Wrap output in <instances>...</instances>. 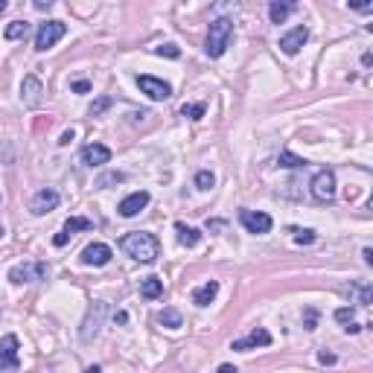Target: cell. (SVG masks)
Listing matches in <instances>:
<instances>
[{
	"label": "cell",
	"mask_w": 373,
	"mask_h": 373,
	"mask_svg": "<svg viewBox=\"0 0 373 373\" xmlns=\"http://www.w3.org/2000/svg\"><path fill=\"white\" fill-rule=\"evenodd\" d=\"M108 307L102 300H96L93 307L88 309V318H85V324H82V341H93L96 333H100V324H102V318H105Z\"/></svg>",
	"instance_id": "cell-7"
},
{
	"label": "cell",
	"mask_w": 373,
	"mask_h": 373,
	"mask_svg": "<svg viewBox=\"0 0 373 373\" xmlns=\"http://www.w3.org/2000/svg\"><path fill=\"white\" fill-rule=\"evenodd\" d=\"M350 9H356V12H370V9H373V0H350Z\"/></svg>",
	"instance_id": "cell-32"
},
{
	"label": "cell",
	"mask_w": 373,
	"mask_h": 373,
	"mask_svg": "<svg viewBox=\"0 0 373 373\" xmlns=\"http://www.w3.org/2000/svg\"><path fill=\"white\" fill-rule=\"evenodd\" d=\"M71 140H73V129L62 134V140H59V146H67V143H71Z\"/></svg>",
	"instance_id": "cell-37"
},
{
	"label": "cell",
	"mask_w": 373,
	"mask_h": 373,
	"mask_svg": "<svg viewBox=\"0 0 373 373\" xmlns=\"http://www.w3.org/2000/svg\"><path fill=\"white\" fill-rule=\"evenodd\" d=\"M105 108H111V96H102V100H96V102L91 105V117H100Z\"/></svg>",
	"instance_id": "cell-28"
},
{
	"label": "cell",
	"mask_w": 373,
	"mask_h": 373,
	"mask_svg": "<svg viewBox=\"0 0 373 373\" xmlns=\"http://www.w3.org/2000/svg\"><path fill=\"white\" fill-rule=\"evenodd\" d=\"M362 257H365V262H367V266L373 262V254H370V248H365V251H362Z\"/></svg>",
	"instance_id": "cell-40"
},
{
	"label": "cell",
	"mask_w": 373,
	"mask_h": 373,
	"mask_svg": "<svg viewBox=\"0 0 373 373\" xmlns=\"http://www.w3.org/2000/svg\"><path fill=\"white\" fill-rule=\"evenodd\" d=\"M207 228H210V230H222V228H225V222H207Z\"/></svg>",
	"instance_id": "cell-39"
},
{
	"label": "cell",
	"mask_w": 373,
	"mask_h": 373,
	"mask_svg": "<svg viewBox=\"0 0 373 373\" xmlns=\"http://www.w3.org/2000/svg\"><path fill=\"white\" fill-rule=\"evenodd\" d=\"M292 233H295V242H298V245H312V242H315V230L292 228Z\"/></svg>",
	"instance_id": "cell-25"
},
{
	"label": "cell",
	"mask_w": 373,
	"mask_h": 373,
	"mask_svg": "<svg viewBox=\"0 0 373 373\" xmlns=\"http://www.w3.org/2000/svg\"><path fill=\"white\" fill-rule=\"evenodd\" d=\"M230 38H233V24L228 21V18H216L213 24H210V33H207V56L210 59H219L222 53L228 50V44H230Z\"/></svg>",
	"instance_id": "cell-2"
},
{
	"label": "cell",
	"mask_w": 373,
	"mask_h": 373,
	"mask_svg": "<svg viewBox=\"0 0 373 373\" xmlns=\"http://www.w3.org/2000/svg\"><path fill=\"white\" fill-rule=\"evenodd\" d=\"M307 38H309V30H307V26H295L292 33H286V35L280 38V50L286 53V56H298L300 47L307 44Z\"/></svg>",
	"instance_id": "cell-13"
},
{
	"label": "cell",
	"mask_w": 373,
	"mask_h": 373,
	"mask_svg": "<svg viewBox=\"0 0 373 373\" xmlns=\"http://www.w3.org/2000/svg\"><path fill=\"white\" fill-rule=\"evenodd\" d=\"M216 295H219V283L216 280H207L204 286H199L196 292H192V303H196V307H210Z\"/></svg>",
	"instance_id": "cell-18"
},
{
	"label": "cell",
	"mask_w": 373,
	"mask_h": 373,
	"mask_svg": "<svg viewBox=\"0 0 373 373\" xmlns=\"http://www.w3.org/2000/svg\"><path fill=\"white\" fill-rule=\"evenodd\" d=\"M278 163L280 167H286V170H298V167H309L303 158H298V155H292V152H280V158H278Z\"/></svg>",
	"instance_id": "cell-23"
},
{
	"label": "cell",
	"mask_w": 373,
	"mask_h": 373,
	"mask_svg": "<svg viewBox=\"0 0 373 373\" xmlns=\"http://www.w3.org/2000/svg\"><path fill=\"white\" fill-rule=\"evenodd\" d=\"M56 207H59V192L53 190V187L38 190L35 196H33V201H30V210H33L35 216H44V213H50V210H56Z\"/></svg>",
	"instance_id": "cell-9"
},
{
	"label": "cell",
	"mask_w": 373,
	"mask_h": 373,
	"mask_svg": "<svg viewBox=\"0 0 373 373\" xmlns=\"http://www.w3.org/2000/svg\"><path fill=\"white\" fill-rule=\"evenodd\" d=\"M18 336H3L0 341V370H18Z\"/></svg>",
	"instance_id": "cell-10"
},
{
	"label": "cell",
	"mask_w": 373,
	"mask_h": 373,
	"mask_svg": "<svg viewBox=\"0 0 373 373\" xmlns=\"http://www.w3.org/2000/svg\"><path fill=\"white\" fill-rule=\"evenodd\" d=\"M312 199L318 204H329L336 199V172L333 170H318L312 178Z\"/></svg>",
	"instance_id": "cell-4"
},
{
	"label": "cell",
	"mask_w": 373,
	"mask_h": 373,
	"mask_svg": "<svg viewBox=\"0 0 373 373\" xmlns=\"http://www.w3.org/2000/svg\"><path fill=\"white\" fill-rule=\"evenodd\" d=\"M30 30H33V26L30 24H26V21H12L9 26H6V38L9 41H21V38H26V35H30Z\"/></svg>",
	"instance_id": "cell-21"
},
{
	"label": "cell",
	"mask_w": 373,
	"mask_h": 373,
	"mask_svg": "<svg viewBox=\"0 0 373 373\" xmlns=\"http://www.w3.org/2000/svg\"><path fill=\"white\" fill-rule=\"evenodd\" d=\"M111 248H108L105 242H93V245H88L85 251H82V262L85 266H93V269H100V266H108L111 262Z\"/></svg>",
	"instance_id": "cell-11"
},
{
	"label": "cell",
	"mask_w": 373,
	"mask_h": 373,
	"mask_svg": "<svg viewBox=\"0 0 373 373\" xmlns=\"http://www.w3.org/2000/svg\"><path fill=\"white\" fill-rule=\"evenodd\" d=\"M53 6V0H35V9L38 12H44V9H50Z\"/></svg>",
	"instance_id": "cell-36"
},
{
	"label": "cell",
	"mask_w": 373,
	"mask_h": 373,
	"mask_svg": "<svg viewBox=\"0 0 373 373\" xmlns=\"http://www.w3.org/2000/svg\"><path fill=\"white\" fill-rule=\"evenodd\" d=\"M239 222L248 233H269L271 230V216L260 210H239Z\"/></svg>",
	"instance_id": "cell-8"
},
{
	"label": "cell",
	"mask_w": 373,
	"mask_h": 373,
	"mask_svg": "<svg viewBox=\"0 0 373 373\" xmlns=\"http://www.w3.org/2000/svg\"><path fill=\"white\" fill-rule=\"evenodd\" d=\"M318 362H321V365H333V362H336V356H333V353H327V350H321V353H318Z\"/></svg>",
	"instance_id": "cell-35"
},
{
	"label": "cell",
	"mask_w": 373,
	"mask_h": 373,
	"mask_svg": "<svg viewBox=\"0 0 373 373\" xmlns=\"http://www.w3.org/2000/svg\"><path fill=\"white\" fill-rule=\"evenodd\" d=\"M175 230H178V242L187 245V248H196V245L201 242V230L187 228L184 222H178V225H175Z\"/></svg>",
	"instance_id": "cell-19"
},
{
	"label": "cell",
	"mask_w": 373,
	"mask_h": 373,
	"mask_svg": "<svg viewBox=\"0 0 373 373\" xmlns=\"http://www.w3.org/2000/svg\"><path fill=\"white\" fill-rule=\"evenodd\" d=\"M216 184V178H213V172H207V170H201L199 175H196V187L199 190H210Z\"/></svg>",
	"instance_id": "cell-26"
},
{
	"label": "cell",
	"mask_w": 373,
	"mask_h": 373,
	"mask_svg": "<svg viewBox=\"0 0 373 373\" xmlns=\"http://www.w3.org/2000/svg\"><path fill=\"white\" fill-rule=\"evenodd\" d=\"M91 228H93V222L91 219H82V216H73V219H67L64 222V233H71V237L76 230H91Z\"/></svg>",
	"instance_id": "cell-22"
},
{
	"label": "cell",
	"mask_w": 373,
	"mask_h": 373,
	"mask_svg": "<svg viewBox=\"0 0 373 373\" xmlns=\"http://www.w3.org/2000/svg\"><path fill=\"white\" fill-rule=\"evenodd\" d=\"M0 237H3V225H0Z\"/></svg>",
	"instance_id": "cell-42"
},
{
	"label": "cell",
	"mask_w": 373,
	"mask_h": 373,
	"mask_svg": "<svg viewBox=\"0 0 373 373\" xmlns=\"http://www.w3.org/2000/svg\"><path fill=\"white\" fill-rule=\"evenodd\" d=\"M146 204H149V192H146V190H137V192H131V196H126V199L120 201V207H117V210H120V216L131 219V216H137V213H140Z\"/></svg>",
	"instance_id": "cell-15"
},
{
	"label": "cell",
	"mask_w": 373,
	"mask_h": 373,
	"mask_svg": "<svg viewBox=\"0 0 373 373\" xmlns=\"http://www.w3.org/2000/svg\"><path fill=\"white\" fill-rule=\"evenodd\" d=\"M181 117H190V120H201L204 117V105H184L181 108Z\"/></svg>",
	"instance_id": "cell-27"
},
{
	"label": "cell",
	"mask_w": 373,
	"mask_h": 373,
	"mask_svg": "<svg viewBox=\"0 0 373 373\" xmlns=\"http://www.w3.org/2000/svg\"><path fill=\"white\" fill-rule=\"evenodd\" d=\"M353 318H356L353 307H341V309H336V321H338V324H350Z\"/></svg>",
	"instance_id": "cell-30"
},
{
	"label": "cell",
	"mask_w": 373,
	"mask_h": 373,
	"mask_svg": "<svg viewBox=\"0 0 373 373\" xmlns=\"http://www.w3.org/2000/svg\"><path fill=\"white\" fill-rule=\"evenodd\" d=\"M271 344V333L262 327H254L251 333H248V338H239L230 344V350H254V347H269Z\"/></svg>",
	"instance_id": "cell-12"
},
{
	"label": "cell",
	"mask_w": 373,
	"mask_h": 373,
	"mask_svg": "<svg viewBox=\"0 0 373 373\" xmlns=\"http://www.w3.org/2000/svg\"><path fill=\"white\" fill-rule=\"evenodd\" d=\"M41 93H44L41 82H38L35 76H26V79H24V85H21V100L30 105V108H35V105L41 102Z\"/></svg>",
	"instance_id": "cell-17"
},
{
	"label": "cell",
	"mask_w": 373,
	"mask_h": 373,
	"mask_svg": "<svg viewBox=\"0 0 373 373\" xmlns=\"http://www.w3.org/2000/svg\"><path fill=\"white\" fill-rule=\"evenodd\" d=\"M120 181H126V175H122V172H111V175H105V178H100V181H96V187H108V184H120Z\"/></svg>",
	"instance_id": "cell-31"
},
{
	"label": "cell",
	"mask_w": 373,
	"mask_h": 373,
	"mask_svg": "<svg viewBox=\"0 0 373 373\" xmlns=\"http://www.w3.org/2000/svg\"><path fill=\"white\" fill-rule=\"evenodd\" d=\"M137 85H140V91L149 96V100H155V102H163V100H170V96H172L170 82L155 79V76H137Z\"/></svg>",
	"instance_id": "cell-6"
},
{
	"label": "cell",
	"mask_w": 373,
	"mask_h": 373,
	"mask_svg": "<svg viewBox=\"0 0 373 373\" xmlns=\"http://www.w3.org/2000/svg\"><path fill=\"white\" fill-rule=\"evenodd\" d=\"M298 9V0H269V18L271 24H286V18Z\"/></svg>",
	"instance_id": "cell-16"
},
{
	"label": "cell",
	"mask_w": 373,
	"mask_h": 373,
	"mask_svg": "<svg viewBox=\"0 0 373 373\" xmlns=\"http://www.w3.org/2000/svg\"><path fill=\"white\" fill-rule=\"evenodd\" d=\"M76 93H91V82L88 79H79V82H73V85H71Z\"/></svg>",
	"instance_id": "cell-33"
},
{
	"label": "cell",
	"mask_w": 373,
	"mask_h": 373,
	"mask_svg": "<svg viewBox=\"0 0 373 373\" xmlns=\"http://www.w3.org/2000/svg\"><path fill=\"white\" fill-rule=\"evenodd\" d=\"M140 295H143L146 300H158V298L163 295V280H158V278H143V280H140Z\"/></svg>",
	"instance_id": "cell-20"
},
{
	"label": "cell",
	"mask_w": 373,
	"mask_h": 373,
	"mask_svg": "<svg viewBox=\"0 0 373 373\" xmlns=\"http://www.w3.org/2000/svg\"><path fill=\"white\" fill-rule=\"evenodd\" d=\"M64 33H67V26H64L62 21H47V24H41V30L35 33V50H38V53H47L59 38H64Z\"/></svg>",
	"instance_id": "cell-5"
},
{
	"label": "cell",
	"mask_w": 373,
	"mask_h": 373,
	"mask_svg": "<svg viewBox=\"0 0 373 373\" xmlns=\"http://www.w3.org/2000/svg\"><path fill=\"white\" fill-rule=\"evenodd\" d=\"M155 53H158V56H167V59H178V56H181V50H178L175 44H161V47H155Z\"/></svg>",
	"instance_id": "cell-29"
},
{
	"label": "cell",
	"mask_w": 373,
	"mask_h": 373,
	"mask_svg": "<svg viewBox=\"0 0 373 373\" xmlns=\"http://www.w3.org/2000/svg\"><path fill=\"white\" fill-rule=\"evenodd\" d=\"M6 6H9V0H0V15H3V12H6Z\"/></svg>",
	"instance_id": "cell-41"
},
{
	"label": "cell",
	"mask_w": 373,
	"mask_h": 373,
	"mask_svg": "<svg viewBox=\"0 0 373 373\" xmlns=\"http://www.w3.org/2000/svg\"><path fill=\"white\" fill-rule=\"evenodd\" d=\"M158 321L163 327H170V329H178V327H181V312H178V309H163Z\"/></svg>",
	"instance_id": "cell-24"
},
{
	"label": "cell",
	"mask_w": 373,
	"mask_h": 373,
	"mask_svg": "<svg viewBox=\"0 0 373 373\" xmlns=\"http://www.w3.org/2000/svg\"><path fill=\"white\" fill-rule=\"evenodd\" d=\"M114 321H120V324H126V321H129V315H126V312H117V315H114Z\"/></svg>",
	"instance_id": "cell-38"
},
{
	"label": "cell",
	"mask_w": 373,
	"mask_h": 373,
	"mask_svg": "<svg viewBox=\"0 0 373 373\" xmlns=\"http://www.w3.org/2000/svg\"><path fill=\"white\" fill-rule=\"evenodd\" d=\"M120 248H122V251H126L131 260H137V262H155L158 254H161L158 239L152 237V233H146V230H131V233H126V237L120 239Z\"/></svg>",
	"instance_id": "cell-1"
},
{
	"label": "cell",
	"mask_w": 373,
	"mask_h": 373,
	"mask_svg": "<svg viewBox=\"0 0 373 373\" xmlns=\"http://www.w3.org/2000/svg\"><path fill=\"white\" fill-rule=\"evenodd\" d=\"M82 161H85V167H105L108 161H111V149L102 146V143H88L82 149Z\"/></svg>",
	"instance_id": "cell-14"
},
{
	"label": "cell",
	"mask_w": 373,
	"mask_h": 373,
	"mask_svg": "<svg viewBox=\"0 0 373 373\" xmlns=\"http://www.w3.org/2000/svg\"><path fill=\"white\" fill-rule=\"evenodd\" d=\"M47 278V262H41V260H26L21 262V266H15L9 271V280L12 283H38V280H44Z\"/></svg>",
	"instance_id": "cell-3"
},
{
	"label": "cell",
	"mask_w": 373,
	"mask_h": 373,
	"mask_svg": "<svg viewBox=\"0 0 373 373\" xmlns=\"http://www.w3.org/2000/svg\"><path fill=\"white\" fill-rule=\"evenodd\" d=\"M315 309H307V312H303V324H307V329H315Z\"/></svg>",
	"instance_id": "cell-34"
}]
</instances>
